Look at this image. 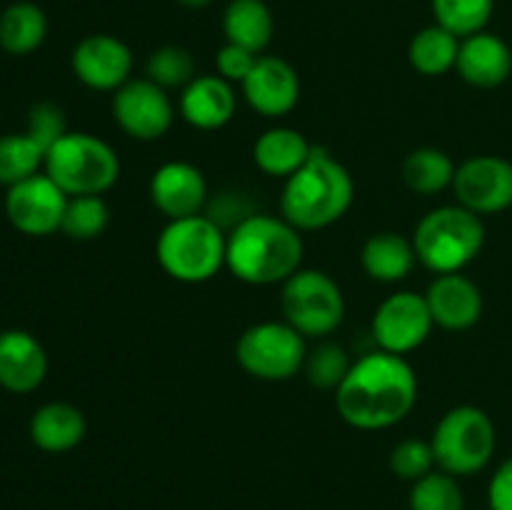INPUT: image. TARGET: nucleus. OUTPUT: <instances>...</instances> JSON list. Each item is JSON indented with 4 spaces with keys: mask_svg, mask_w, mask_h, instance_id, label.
Returning <instances> with one entry per match:
<instances>
[{
    "mask_svg": "<svg viewBox=\"0 0 512 510\" xmlns=\"http://www.w3.org/2000/svg\"><path fill=\"white\" fill-rule=\"evenodd\" d=\"M418 400V375L405 355L370 350L350 365L335 390L338 415L358 430H385L403 423Z\"/></svg>",
    "mask_w": 512,
    "mask_h": 510,
    "instance_id": "nucleus-1",
    "label": "nucleus"
},
{
    "mask_svg": "<svg viewBox=\"0 0 512 510\" xmlns=\"http://www.w3.org/2000/svg\"><path fill=\"white\" fill-rule=\"evenodd\" d=\"M303 235L283 215L250 213L228 230L225 268L248 285H283L303 265Z\"/></svg>",
    "mask_w": 512,
    "mask_h": 510,
    "instance_id": "nucleus-2",
    "label": "nucleus"
},
{
    "mask_svg": "<svg viewBox=\"0 0 512 510\" xmlns=\"http://www.w3.org/2000/svg\"><path fill=\"white\" fill-rule=\"evenodd\" d=\"M353 198L350 170L325 148H313L310 158L285 178L280 215L300 233L323 230L348 213Z\"/></svg>",
    "mask_w": 512,
    "mask_h": 510,
    "instance_id": "nucleus-3",
    "label": "nucleus"
},
{
    "mask_svg": "<svg viewBox=\"0 0 512 510\" xmlns=\"http://www.w3.org/2000/svg\"><path fill=\"white\" fill-rule=\"evenodd\" d=\"M228 233L205 213L168 220L155 243V258L178 283L198 285L213 280L225 268Z\"/></svg>",
    "mask_w": 512,
    "mask_h": 510,
    "instance_id": "nucleus-4",
    "label": "nucleus"
},
{
    "mask_svg": "<svg viewBox=\"0 0 512 510\" xmlns=\"http://www.w3.org/2000/svg\"><path fill=\"white\" fill-rule=\"evenodd\" d=\"M415 255L430 273H463L485 245V223L463 205H440L418 220Z\"/></svg>",
    "mask_w": 512,
    "mask_h": 510,
    "instance_id": "nucleus-5",
    "label": "nucleus"
},
{
    "mask_svg": "<svg viewBox=\"0 0 512 510\" xmlns=\"http://www.w3.org/2000/svg\"><path fill=\"white\" fill-rule=\"evenodd\" d=\"M43 173L68 198H75V195H103L118 183L120 158L98 135L68 130L45 153Z\"/></svg>",
    "mask_w": 512,
    "mask_h": 510,
    "instance_id": "nucleus-6",
    "label": "nucleus"
},
{
    "mask_svg": "<svg viewBox=\"0 0 512 510\" xmlns=\"http://www.w3.org/2000/svg\"><path fill=\"white\" fill-rule=\"evenodd\" d=\"M435 465L455 478H470L488 468L498 445L495 423L478 405H455L438 420L430 438Z\"/></svg>",
    "mask_w": 512,
    "mask_h": 510,
    "instance_id": "nucleus-7",
    "label": "nucleus"
},
{
    "mask_svg": "<svg viewBox=\"0 0 512 510\" xmlns=\"http://www.w3.org/2000/svg\"><path fill=\"white\" fill-rule=\"evenodd\" d=\"M285 323L293 325L305 340L328 338L345 320V295L328 273L300 268L283 283L280 295Z\"/></svg>",
    "mask_w": 512,
    "mask_h": 510,
    "instance_id": "nucleus-8",
    "label": "nucleus"
},
{
    "mask_svg": "<svg viewBox=\"0 0 512 510\" xmlns=\"http://www.w3.org/2000/svg\"><path fill=\"white\" fill-rule=\"evenodd\" d=\"M308 358L305 338L285 320H265L250 325L235 343V360L253 378L283 383L303 370Z\"/></svg>",
    "mask_w": 512,
    "mask_h": 510,
    "instance_id": "nucleus-9",
    "label": "nucleus"
},
{
    "mask_svg": "<svg viewBox=\"0 0 512 510\" xmlns=\"http://www.w3.org/2000/svg\"><path fill=\"white\" fill-rule=\"evenodd\" d=\"M433 328L435 323L425 295L415 290H398L378 305L370 323V335L378 350L408 355L430 338Z\"/></svg>",
    "mask_w": 512,
    "mask_h": 510,
    "instance_id": "nucleus-10",
    "label": "nucleus"
},
{
    "mask_svg": "<svg viewBox=\"0 0 512 510\" xmlns=\"http://www.w3.org/2000/svg\"><path fill=\"white\" fill-rule=\"evenodd\" d=\"M113 118L125 135L140 143L160 140L175 120L168 90L150 78H130L113 93Z\"/></svg>",
    "mask_w": 512,
    "mask_h": 510,
    "instance_id": "nucleus-11",
    "label": "nucleus"
},
{
    "mask_svg": "<svg viewBox=\"0 0 512 510\" xmlns=\"http://www.w3.org/2000/svg\"><path fill=\"white\" fill-rule=\"evenodd\" d=\"M458 205L475 215H498L512 208V163L500 155H473L455 170Z\"/></svg>",
    "mask_w": 512,
    "mask_h": 510,
    "instance_id": "nucleus-12",
    "label": "nucleus"
},
{
    "mask_svg": "<svg viewBox=\"0 0 512 510\" xmlns=\"http://www.w3.org/2000/svg\"><path fill=\"white\" fill-rule=\"evenodd\" d=\"M68 195L53 183L45 173L8 188L5 195V218L18 233L30 238H48L58 233L63 225Z\"/></svg>",
    "mask_w": 512,
    "mask_h": 510,
    "instance_id": "nucleus-13",
    "label": "nucleus"
},
{
    "mask_svg": "<svg viewBox=\"0 0 512 510\" xmlns=\"http://www.w3.org/2000/svg\"><path fill=\"white\" fill-rule=\"evenodd\" d=\"M70 68L85 88L115 93L128 83L130 73H133V50L118 35H85L73 48Z\"/></svg>",
    "mask_w": 512,
    "mask_h": 510,
    "instance_id": "nucleus-14",
    "label": "nucleus"
},
{
    "mask_svg": "<svg viewBox=\"0 0 512 510\" xmlns=\"http://www.w3.org/2000/svg\"><path fill=\"white\" fill-rule=\"evenodd\" d=\"M150 200L168 220L193 218L208 205V180L198 165L188 160H170L150 178Z\"/></svg>",
    "mask_w": 512,
    "mask_h": 510,
    "instance_id": "nucleus-15",
    "label": "nucleus"
},
{
    "mask_svg": "<svg viewBox=\"0 0 512 510\" xmlns=\"http://www.w3.org/2000/svg\"><path fill=\"white\" fill-rule=\"evenodd\" d=\"M240 88L250 108L263 118H283L300 100L298 70L278 55H258Z\"/></svg>",
    "mask_w": 512,
    "mask_h": 510,
    "instance_id": "nucleus-16",
    "label": "nucleus"
},
{
    "mask_svg": "<svg viewBox=\"0 0 512 510\" xmlns=\"http://www.w3.org/2000/svg\"><path fill=\"white\" fill-rule=\"evenodd\" d=\"M48 353L33 333L20 328L0 330V388L25 395L43 385Z\"/></svg>",
    "mask_w": 512,
    "mask_h": 510,
    "instance_id": "nucleus-17",
    "label": "nucleus"
},
{
    "mask_svg": "<svg viewBox=\"0 0 512 510\" xmlns=\"http://www.w3.org/2000/svg\"><path fill=\"white\" fill-rule=\"evenodd\" d=\"M428 300L433 323L445 330H468L483 315V290L478 283L463 273L435 275L433 283L428 285V293H423Z\"/></svg>",
    "mask_w": 512,
    "mask_h": 510,
    "instance_id": "nucleus-18",
    "label": "nucleus"
},
{
    "mask_svg": "<svg viewBox=\"0 0 512 510\" xmlns=\"http://www.w3.org/2000/svg\"><path fill=\"white\" fill-rule=\"evenodd\" d=\"M455 70L473 88H498L512 75V48L500 35L480 30L460 40Z\"/></svg>",
    "mask_w": 512,
    "mask_h": 510,
    "instance_id": "nucleus-19",
    "label": "nucleus"
},
{
    "mask_svg": "<svg viewBox=\"0 0 512 510\" xmlns=\"http://www.w3.org/2000/svg\"><path fill=\"white\" fill-rule=\"evenodd\" d=\"M180 115L198 130H220L233 120L238 95L220 75H195L180 93Z\"/></svg>",
    "mask_w": 512,
    "mask_h": 510,
    "instance_id": "nucleus-20",
    "label": "nucleus"
},
{
    "mask_svg": "<svg viewBox=\"0 0 512 510\" xmlns=\"http://www.w3.org/2000/svg\"><path fill=\"white\" fill-rule=\"evenodd\" d=\"M28 433L35 448L43 450V453L60 455L83 443L88 423H85V415L80 408L63 403V400H53V403H45L35 410Z\"/></svg>",
    "mask_w": 512,
    "mask_h": 510,
    "instance_id": "nucleus-21",
    "label": "nucleus"
},
{
    "mask_svg": "<svg viewBox=\"0 0 512 510\" xmlns=\"http://www.w3.org/2000/svg\"><path fill=\"white\" fill-rule=\"evenodd\" d=\"M415 263H418V255H415L413 238H405L395 230L373 233L360 250V265L375 283H400L413 273Z\"/></svg>",
    "mask_w": 512,
    "mask_h": 510,
    "instance_id": "nucleus-22",
    "label": "nucleus"
},
{
    "mask_svg": "<svg viewBox=\"0 0 512 510\" xmlns=\"http://www.w3.org/2000/svg\"><path fill=\"white\" fill-rule=\"evenodd\" d=\"M313 148L315 145H310L300 130L278 125L258 135L253 145V160L265 175L285 180L310 158Z\"/></svg>",
    "mask_w": 512,
    "mask_h": 510,
    "instance_id": "nucleus-23",
    "label": "nucleus"
},
{
    "mask_svg": "<svg viewBox=\"0 0 512 510\" xmlns=\"http://www.w3.org/2000/svg\"><path fill=\"white\" fill-rule=\"evenodd\" d=\"M225 40L263 55L275 33L273 10L265 0H230L223 13Z\"/></svg>",
    "mask_w": 512,
    "mask_h": 510,
    "instance_id": "nucleus-24",
    "label": "nucleus"
},
{
    "mask_svg": "<svg viewBox=\"0 0 512 510\" xmlns=\"http://www.w3.org/2000/svg\"><path fill=\"white\" fill-rule=\"evenodd\" d=\"M48 38V15L40 5L18 0L0 13V48L10 55H30Z\"/></svg>",
    "mask_w": 512,
    "mask_h": 510,
    "instance_id": "nucleus-25",
    "label": "nucleus"
},
{
    "mask_svg": "<svg viewBox=\"0 0 512 510\" xmlns=\"http://www.w3.org/2000/svg\"><path fill=\"white\" fill-rule=\"evenodd\" d=\"M460 38L445 30L443 25H428L418 30L408 45V60L415 73L425 78H440V75L455 70L458 63Z\"/></svg>",
    "mask_w": 512,
    "mask_h": 510,
    "instance_id": "nucleus-26",
    "label": "nucleus"
},
{
    "mask_svg": "<svg viewBox=\"0 0 512 510\" xmlns=\"http://www.w3.org/2000/svg\"><path fill=\"white\" fill-rule=\"evenodd\" d=\"M455 170L458 165L453 163L445 150L440 148H418L408 153L403 160V183L418 195H438L443 190L453 188Z\"/></svg>",
    "mask_w": 512,
    "mask_h": 510,
    "instance_id": "nucleus-27",
    "label": "nucleus"
},
{
    "mask_svg": "<svg viewBox=\"0 0 512 510\" xmlns=\"http://www.w3.org/2000/svg\"><path fill=\"white\" fill-rule=\"evenodd\" d=\"M45 163V150L28 133L0 135V185L13 188L23 180L40 173Z\"/></svg>",
    "mask_w": 512,
    "mask_h": 510,
    "instance_id": "nucleus-28",
    "label": "nucleus"
},
{
    "mask_svg": "<svg viewBox=\"0 0 512 510\" xmlns=\"http://www.w3.org/2000/svg\"><path fill=\"white\" fill-rule=\"evenodd\" d=\"M435 23L443 25L460 40L488 30L495 13V0H430Z\"/></svg>",
    "mask_w": 512,
    "mask_h": 510,
    "instance_id": "nucleus-29",
    "label": "nucleus"
},
{
    "mask_svg": "<svg viewBox=\"0 0 512 510\" xmlns=\"http://www.w3.org/2000/svg\"><path fill=\"white\" fill-rule=\"evenodd\" d=\"M110 223V210L100 195H75L68 198L65 205L63 225H60V233L68 235L70 240H95L105 233Z\"/></svg>",
    "mask_w": 512,
    "mask_h": 510,
    "instance_id": "nucleus-30",
    "label": "nucleus"
},
{
    "mask_svg": "<svg viewBox=\"0 0 512 510\" xmlns=\"http://www.w3.org/2000/svg\"><path fill=\"white\" fill-rule=\"evenodd\" d=\"M410 510H465V495L458 478L443 470H433L415 480L408 495Z\"/></svg>",
    "mask_w": 512,
    "mask_h": 510,
    "instance_id": "nucleus-31",
    "label": "nucleus"
},
{
    "mask_svg": "<svg viewBox=\"0 0 512 510\" xmlns=\"http://www.w3.org/2000/svg\"><path fill=\"white\" fill-rule=\"evenodd\" d=\"M145 78L158 83L160 88H185L195 78V60L183 45H163L153 50L145 63Z\"/></svg>",
    "mask_w": 512,
    "mask_h": 510,
    "instance_id": "nucleus-32",
    "label": "nucleus"
},
{
    "mask_svg": "<svg viewBox=\"0 0 512 510\" xmlns=\"http://www.w3.org/2000/svg\"><path fill=\"white\" fill-rule=\"evenodd\" d=\"M350 358L345 353L343 345L338 343H320L318 348L308 350V358H305V378L313 388L320 390H338V385L343 383L345 375L350 370Z\"/></svg>",
    "mask_w": 512,
    "mask_h": 510,
    "instance_id": "nucleus-33",
    "label": "nucleus"
},
{
    "mask_svg": "<svg viewBox=\"0 0 512 510\" xmlns=\"http://www.w3.org/2000/svg\"><path fill=\"white\" fill-rule=\"evenodd\" d=\"M390 470L393 475H398L400 480H408V483H415V480L425 478L428 473H433L438 465H435V453L430 440H418V438H408L403 443L395 445L390 450V460H388Z\"/></svg>",
    "mask_w": 512,
    "mask_h": 510,
    "instance_id": "nucleus-34",
    "label": "nucleus"
},
{
    "mask_svg": "<svg viewBox=\"0 0 512 510\" xmlns=\"http://www.w3.org/2000/svg\"><path fill=\"white\" fill-rule=\"evenodd\" d=\"M25 133L40 145V148L48 153L65 133H68V123H65L63 108H58L50 100L43 103H35L28 113V125H25Z\"/></svg>",
    "mask_w": 512,
    "mask_h": 510,
    "instance_id": "nucleus-35",
    "label": "nucleus"
},
{
    "mask_svg": "<svg viewBox=\"0 0 512 510\" xmlns=\"http://www.w3.org/2000/svg\"><path fill=\"white\" fill-rule=\"evenodd\" d=\"M255 60H258V55L250 53V50L233 43H225L223 48L218 50V55H215V68H218L220 78L228 80V83L240 85L250 75Z\"/></svg>",
    "mask_w": 512,
    "mask_h": 510,
    "instance_id": "nucleus-36",
    "label": "nucleus"
},
{
    "mask_svg": "<svg viewBox=\"0 0 512 510\" xmlns=\"http://www.w3.org/2000/svg\"><path fill=\"white\" fill-rule=\"evenodd\" d=\"M490 510H512V455L498 465L488 483Z\"/></svg>",
    "mask_w": 512,
    "mask_h": 510,
    "instance_id": "nucleus-37",
    "label": "nucleus"
},
{
    "mask_svg": "<svg viewBox=\"0 0 512 510\" xmlns=\"http://www.w3.org/2000/svg\"><path fill=\"white\" fill-rule=\"evenodd\" d=\"M180 5H183V8H190V10H200V8H205V5H210L213 3V0H178Z\"/></svg>",
    "mask_w": 512,
    "mask_h": 510,
    "instance_id": "nucleus-38",
    "label": "nucleus"
}]
</instances>
